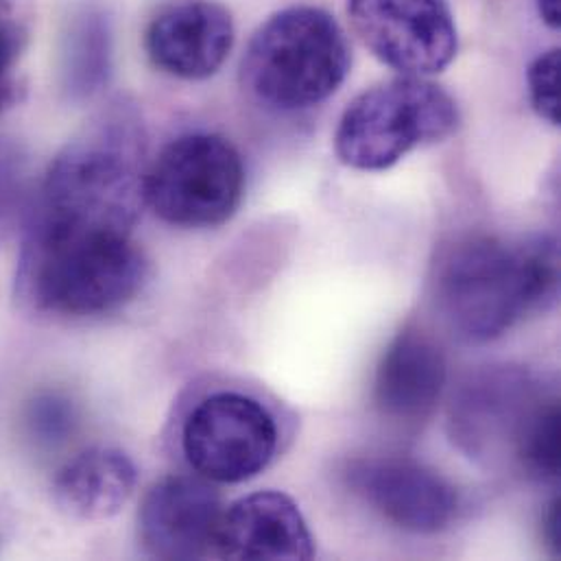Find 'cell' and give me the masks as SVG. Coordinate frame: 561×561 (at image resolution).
Wrapping results in <instances>:
<instances>
[{
    "instance_id": "obj_1",
    "label": "cell",
    "mask_w": 561,
    "mask_h": 561,
    "mask_svg": "<svg viewBox=\"0 0 561 561\" xmlns=\"http://www.w3.org/2000/svg\"><path fill=\"white\" fill-rule=\"evenodd\" d=\"M433 284L450 332L466 343H490L556 299L560 252L547 237L516 243L468 237L444 252Z\"/></svg>"
},
{
    "instance_id": "obj_2",
    "label": "cell",
    "mask_w": 561,
    "mask_h": 561,
    "mask_svg": "<svg viewBox=\"0 0 561 561\" xmlns=\"http://www.w3.org/2000/svg\"><path fill=\"white\" fill-rule=\"evenodd\" d=\"M145 140L131 110L110 107L50 162L35 226L66 234H131L145 199Z\"/></svg>"
},
{
    "instance_id": "obj_3",
    "label": "cell",
    "mask_w": 561,
    "mask_h": 561,
    "mask_svg": "<svg viewBox=\"0 0 561 561\" xmlns=\"http://www.w3.org/2000/svg\"><path fill=\"white\" fill-rule=\"evenodd\" d=\"M149 263L129 234H66L33 226L18 263V293L44 314H110L142 290Z\"/></svg>"
},
{
    "instance_id": "obj_4",
    "label": "cell",
    "mask_w": 561,
    "mask_h": 561,
    "mask_svg": "<svg viewBox=\"0 0 561 561\" xmlns=\"http://www.w3.org/2000/svg\"><path fill=\"white\" fill-rule=\"evenodd\" d=\"M341 24L319 7L274 13L250 39L241 64L248 92L276 112H299L330 99L350 72Z\"/></svg>"
},
{
    "instance_id": "obj_5",
    "label": "cell",
    "mask_w": 561,
    "mask_h": 561,
    "mask_svg": "<svg viewBox=\"0 0 561 561\" xmlns=\"http://www.w3.org/2000/svg\"><path fill=\"white\" fill-rule=\"evenodd\" d=\"M457 101L426 77L391 79L358 94L334 131L336 158L354 171H387L413 149L457 134Z\"/></svg>"
},
{
    "instance_id": "obj_6",
    "label": "cell",
    "mask_w": 561,
    "mask_h": 561,
    "mask_svg": "<svg viewBox=\"0 0 561 561\" xmlns=\"http://www.w3.org/2000/svg\"><path fill=\"white\" fill-rule=\"evenodd\" d=\"M245 193L239 149L217 134H186L171 140L149 164L147 206L169 226L206 230L228 224Z\"/></svg>"
},
{
    "instance_id": "obj_7",
    "label": "cell",
    "mask_w": 561,
    "mask_h": 561,
    "mask_svg": "<svg viewBox=\"0 0 561 561\" xmlns=\"http://www.w3.org/2000/svg\"><path fill=\"white\" fill-rule=\"evenodd\" d=\"M551 398L523 367L492 365L472 371L450 402L448 428L459 450L485 466L514 463Z\"/></svg>"
},
{
    "instance_id": "obj_8",
    "label": "cell",
    "mask_w": 561,
    "mask_h": 561,
    "mask_svg": "<svg viewBox=\"0 0 561 561\" xmlns=\"http://www.w3.org/2000/svg\"><path fill=\"white\" fill-rule=\"evenodd\" d=\"M280 428L265 402L241 391L204 398L182 426V450L197 477L210 483H245L278 455Z\"/></svg>"
},
{
    "instance_id": "obj_9",
    "label": "cell",
    "mask_w": 561,
    "mask_h": 561,
    "mask_svg": "<svg viewBox=\"0 0 561 561\" xmlns=\"http://www.w3.org/2000/svg\"><path fill=\"white\" fill-rule=\"evenodd\" d=\"M347 15L363 44L407 77L444 72L459 50L446 0H347Z\"/></svg>"
},
{
    "instance_id": "obj_10",
    "label": "cell",
    "mask_w": 561,
    "mask_h": 561,
    "mask_svg": "<svg viewBox=\"0 0 561 561\" xmlns=\"http://www.w3.org/2000/svg\"><path fill=\"white\" fill-rule=\"evenodd\" d=\"M345 479L363 503L407 534H442L457 520L461 510L457 488L444 474L415 459H358L347 466Z\"/></svg>"
},
{
    "instance_id": "obj_11",
    "label": "cell",
    "mask_w": 561,
    "mask_h": 561,
    "mask_svg": "<svg viewBox=\"0 0 561 561\" xmlns=\"http://www.w3.org/2000/svg\"><path fill=\"white\" fill-rule=\"evenodd\" d=\"M221 496L202 477H167L149 488L138 510V542L156 560L215 556Z\"/></svg>"
},
{
    "instance_id": "obj_12",
    "label": "cell",
    "mask_w": 561,
    "mask_h": 561,
    "mask_svg": "<svg viewBox=\"0 0 561 561\" xmlns=\"http://www.w3.org/2000/svg\"><path fill=\"white\" fill-rule=\"evenodd\" d=\"M232 46V13L215 0H175L153 15L145 33L151 64L186 81L217 75Z\"/></svg>"
},
{
    "instance_id": "obj_13",
    "label": "cell",
    "mask_w": 561,
    "mask_h": 561,
    "mask_svg": "<svg viewBox=\"0 0 561 561\" xmlns=\"http://www.w3.org/2000/svg\"><path fill=\"white\" fill-rule=\"evenodd\" d=\"M446 380L448 363L437 339L420 325H407L380 356L374 404L385 420L415 428L435 413Z\"/></svg>"
},
{
    "instance_id": "obj_14",
    "label": "cell",
    "mask_w": 561,
    "mask_h": 561,
    "mask_svg": "<svg viewBox=\"0 0 561 561\" xmlns=\"http://www.w3.org/2000/svg\"><path fill=\"white\" fill-rule=\"evenodd\" d=\"M314 536L297 503L282 492H256L224 510L215 556L226 560H310Z\"/></svg>"
},
{
    "instance_id": "obj_15",
    "label": "cell",
    "mask_w": 561,
    "mask_h": 561,
    "mask_svg": "<svg viewBox=\"0 0 561 561\" xmlns=\"http://www.w3.org/2000/svg\"><path fill=\"white\" fill-rule=\"evenodd\" d=\"M136 481V466L123 450L94 446L57 470L53 501L72 520L101 523L114 518L129 503Z\"/></svg>"
},
{
    "instance_id": "obj_16",
    "label": "cell",
    "mask_w": 561,
    "mask_h": 561,
    "mask_svg": "<svg viewBox=\"0 0 561 561\" xmlns=\"http://www.w3.org/2000/svg\"><path fill=\"white\" fill-rule=\"evenodd\" d=\"M110 70V24L107 18L88 7L68 22L61 44L64 90L75 99L92 96Z\"/></svg>"
},
{
    "instance_id": "obj_17",
    "label": "cell",
    "mask_w": 561,
    "mask_h": 561,
    "mask_svg": "<svg viewBox=\"0 0 561 561\" xmlns=\"http://www.w3.org/2000/svg\"><path fill=\"white\" fill-rule=\"evenodd\" d=\"M561 463V417L560 402L553 400L536 426L531 428L520 459L518 470H523L529 479L538 481H558Z\"/></svg>"
},
{
    "instance_id": "obj_18",
    "label": "cell",
    "mask_w": 561,
    "mask_h": 561,
    "mask_svg": "<svg viewBox=\"0 0 561 561\" xmlns=\"http://www.w3.org/2000/svg\"><path fill=\"white\" fill-rule=\"evenodd\" d=\"M561 50L551 48L534 59L527 72L531 105L540 118L551 125H561Z\"/></svg>"
},
{
    "instance_id": "obj_19",
    "label": "cell",
    "mask_w": 561,
    "mask_h": 561,
    "mask_svg": "<svg viewBox=\"0 0 561 561\" xmlns=\"http://www.w3.org/2000/svg\"><path fill=\"white\" fill-rule=\"evenodd\" d=\"M24 35L20 24L13 20L11 9L0 0V110L15 99V66L22 53Z\"/></svg>"
},
{
    "instance_id": "obj_20",
    "label": "cell",
    "mask_w": 561,
    "mask_h": 561,
    "mask_svg": "<svg viewBox=\"0 0 561 561\" xmlns=\"http://www.w3.org/2000/svg\"><path fill=\"white\" fill-rule=\"evenodd\" d=\"M72 409L64 404V400L46 398L35 409V426L42 433V439H64L61 435H66L68 428H72Z\"/></svg>"
},
{
    "instance_id": "obj_21",
    "label": "cell",
    "mask_w": 561,
    "mask_h": 561,
    "mask_svg": "<svg viewBox=\"0 0 561 561\" xmlns=\"http://www.w3.org/2000/svg\"><path fill=\"white\" fill-rule=\"evenodd\" d=\"M542 534H545V542L551 549V556L558 558L561 556V503L560 499H556L542 520Z\"/></svg>"
},
{
    "instance_id": "obj_22",
    "label": "cell",
    "mask_w": 561,
    "mask_h": 561,
    "mask_svg": "<svg viewBox=\"0 0 561 561\" xmlns=\"http://www.w3.org/2000/svg\"><path fill=\"white\" fill-rule=\"evenodd\" d=\"M538 11L551 28H560L561 0H538Z\"/></svg>"
}]
</instances>
